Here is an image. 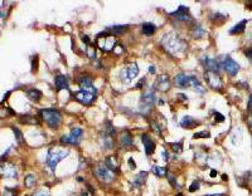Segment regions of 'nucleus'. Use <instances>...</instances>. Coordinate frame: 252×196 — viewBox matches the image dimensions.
<instances>
[{
  "label": "nucleus",
  "instance_id": "25",
  "mask_svg": "<svg viewBox=\"0 0 252 196\" xmlns=\"http://www.w3.org/2000/svg\"><path fill=\"white\" fill-rule=\"evenodd\" d=\"M27 97L29 98L32 102H39L40 98H42V92L39 89H36V88L28 89L27 90Z\"/></svg>",
  "mask_w": 252,
  "mask_h": 196
},
{
  "label": "nucleus",
  "instance_id": "14",
  "mask_svg": "<svg viewBox=\"0 0 252 196\" xmlns=\"http://www.w3.org/2000/svg\"><path fill=\"white\" fill-rule=\"evenodd\" d=\"M175 84L178 87H181V88H189L192 87V81H193V75H187L184 73H179L177 77H175Z\"/></svg>",
  "mask_w": 252,
  "mask_h": 196
},
{
  "label": "nucleus",
  "instance_id": "33",
  "mask_svg": "<svg viewBox=\"0 0 252 196\" xmlns=\"http://www.w3.org/2000/svg\"><path fill=\"white\" fill-rule=\"evenodd\" d=\"M103 147L106 150L112 149V147H114V139H112V137L103 135Z\"/></svg>",
  "mask_w": 252,
  "mask_h": 196
},
{
  "label": "nucleus",
  "instance_id": "48",
  "mask_svg": "<svg viewBox=\"0 0 252 196\" xmlns=\"http://www.w3.org/2000/svg\"><path fill=\"white\" fill-rule=\"evenodd\" d=\"M129 166H130V169H131V170H135V169H136V165H135L134 158H132V157H130V158H129Z\"/></svg>",
  "mask_w": 252,
  "mask_h": 196
},
{
  "label": "nucleus",
  "instance_id": "16",
  "mask_svg": "<svg viewBox=\"0 0 252 196\" xmlns=\"http://www.w3.org/2000/svg\"><path fill=\"white\" fill-rule=\"evenodd\" d=\"M141 139H143V143H144V147H145V152H146V155L148 156H151L153 153H154V151H155V143H154V141L150 138V136L149 135H143V137H141Z\"/></svg>",
  "mask_w": 252,
  "mask_h": 196
},
{
  "label": "nucleus",
  "instance_id": "53",
  "mask_svg": "<svg viewBox=\"0 0 252 196\" xmlns=\"http://www.w3.org/2000/svg\"><path fill=\"white\" fill-rule=\"evenodd\" d=\"M163 158H164L165 161H166L168 158H169V155H168V152H165V151L163 152Z\"/></svg>",
  "mask_w": 252,
  "mask_h": 196
},
{
  "label": "nucleus",
  "instance_id": "2",
  "mask_svg": "<svg viewBox=\"0 0 252 196\" xmlns=\"http://www.w3.org/2000/svg\"><path fill=\"white\" fill-rule=\"evenodd\" d=\"M39 116L51 128H58L62 123V115L61 112L53 108H47L39 111Z\"/></svg>",
  "mask_w": 252,
  "mask_h": 196
},
{
  "label": "nucleus",
  "instance_id": "13",
  "mask_svg": "<svg viewBox=\"0 0 252 196\" xmlns=\"http://www.w3.org/2000/svg\"><path fill=\"white\" fill-rule=\"evenodd\" d=\"M78 84L81 87V89L83 90H88V92H92V93H96L97 94V89L93 87V81L91 77L88 75H83L78 79Z\"/></svg>",
  "mask_w": 252,
  "mask_h": 196
},
{
  "label": "nucleus",
  "instance_id": "49",
  "mask_svg": "<svg viewBox=\"0 0 252 196\" xmlns=\"http://www.w3.org/2000/svg\"><path fill=\"white\" fill-rule=\"evenodd\" d=\"M81 38H82V40H83V43L85 44H90L91 41H90V38L87 37V35H81Z\"/></svg>",
  "mask_w": 252,
  "mask_h": 196
},
{
  "label": "nucleus",
  "instance_id": "32",
  "mask_svg": "<svg viewBox=\"0 0 252 196\" xmlns=\"http://www.w3.org/2000/svg\"><path fill=\"white\" fill-rule=\"evenodd\" d=\"M211 20H212V22H214V23H219V24H222V23L226 20V17L222 15L221 13H213L212 15H211Z\"/></svg>",
  "mask_w": 252,
  "mask_h": 196
},
{
  "label": "nucleus",
  "instance_id": "38",
  "mask_svg": "<svg viewBox=\"0 0 252 196\" xmlns=\"http://www.w3.org/2000/svg\"><path fill=\"white\" fill-rule=\"evenodd\" d=\"M166 177H168V181L170 182V185L173 186V187H177L178 185H177V179H175V176L172 173V172H168L166 173Z\"/></svg>",
  "mask_w": 252,
  "mask_h": 196
},
{
  "label": "nucleus",
  "instance_id": "45",
  "mask_svg": "<svg viewBox=\"0 0 252 196\" xmlns=\"http://www.w3.org/2000/svg\"><path fill=\"white\" fill-rule=\"evenodd\" d=\"M216 121L217 122H223L225 121V117H223L219 112H216Z\"/></svg>",
  "mask_w": 252,
  "mask_h": 196
},
{
  "label": "nucleus",
  "instance_id": "43",
  "mask_svg": "<svg viewBox=\"0 0 252 196\" xmlns=\"http://www.w3.org/2000/svg\"><path fill=\"white\" fill-rule=\"evenodd\" d=\"M32 71L34 72V71H37L38 69V55H34L33 57V59H32Z\"/></svg>",
  "mask_w": 252,
  "mask_h": 196
},
{
  "label": "nucleus",
  "instance_id": "55",
  "mask_svg": "<svg viewBox=\"0 0 252 196\" xmlns=\"http://www.w3.org/2000/svg\"><path fill=\"white\" fill-rule=\"evenodd\" d=\"M149 71H150V73H155V68H154V67H150Z\"/></svg>",
  "mask_w": 252,
  "mask_h": 196
},
{
  "label": "nucleus",
  "instance_id": "51",
  "mask_svg": "<svg viewBox=\"0 0 252 196\" xmlns=\"http://www.w3.org/2000/svg\"><path fill=\"white\" fill-rule=\"evenodd\" d=\"M248 109L252 112V96H250V100H248Z\"/></svg>",
  "mask_w": 252,
  "mask_h": 196
},
{
  "label": "nucleus",
  "instance_id": "24",
  "mask_svg": "<svg viewBox=\"0 0 252 196\" xmlns=\"http://www.w3.org/2000/svg\"><path fill=\"white\" fill-rule=\"evenodd\" d=\"M19 121L23 124H39V120L32 115H23L19 116Z\"/></svg>",
  "mask_w": 252,
  "mask_h": 196
},
{
  "label": "nucleus",
  "instance_id": "46",
  "mask_svg": "<svg viewBox=\"0 0 252 196\" xmlns=\"http://www.w3.org/2000/svg\"><path fill=\"white\" fill-rule=\"evenodd\" d=\"M145 82H146V78H141V79L139 81L137 84L135 86V88H137V89H139V88H143V87H144V84H145Z\"/></svg>",
  "mask_w": 252,
  "mask_h": 196
},
{
  "label": "nucleus",
  "instance_id": "11",
  "mask_svg": "<svg viewBox=\"0 0 252 196\" xmlns=\"http://www.w3.org/2000/svg\"><path fill=\"white\" fill-rule=\"evenodd\" d=\"M204 78L208 83L209 87H212L213 89H221L222 88V79L218 73L216 72H207Z\"/></svg>",
  "mask_w": 252,
  "mask_h": 196
},
{
  "label": "nucleus",
  "instance_id": "15",
  "mask_svg": "<svg viewBox=\"0 0 252 196\" xmlns=\"http://www.w3.org/2000/svg\"><path fill=\"white\" fill-rule=\"evenodd\" d=\"M121 73H122V74H121L122 79H125V77H126L128 79H134L135 77L139 74V67H137L136 63H131V64H130L128 68H126V69H124Z\"/></svg>",
  "mask_w": 252,
  "mask_h": 196
},
{
  "label": "nucleus",
  "instance_id": "35",
  "mask_svg": "<svg viewBox=\"0 0 252 196\" xmlns=\"http://www.w3.org/2000/svg\"><path fill=\"white\" fill-rule=\"evenodd\" d=\"M115 128L112 127V124H111L110 122H106V127H105V133L103 135H106V136H110V137H112L115 135Z\"/></svg>",
  "mask_w": 252,
  "mask_h": 196
},
{
  "label": "nucleus",
  "instance_id": "58",
  "mask_svg": "<svg viewBox=\"0 0 252 196\" xmlns=\"http://www.w3.org/2000/svg\"><path fill=\"white\" fill-rule=\"evenodd\" d=\"M177 196H183V195H181V194H180V192H179V194H178V195H177Z\"/></svg>",
  "mask_w": 252,
  "mask_h": 196
},
{
  "label": "nucleus",
  "instance_id": "18",
  "mask_svg": "<svg viewBox=\"0 0 252 196\" xmlns=\"http://www.w3.org/2000/svg\"><path fill=\"white\" fill-rule=\"evenodd\" d=\"M105 166L112 172H117L120 170V164H118L116 156H107L105 158Z\"/></svg>",
  "mask_w": 252,
  "mask_h": 196
},
{
  "label": "nucleus",
  "instance_id": "40",
  "mask_svg": "<svg viewBox=\"0 0 252 196\" xmlns=\"http://www.w3.org/2000/svg\"><path fill=\"white\" fill-rule=\"evenodd\" d=\"M199 187H200L199 181H193V182L191 184V186H189L188 191H189V192H195L197 190H199Z\"/></svg>",
  "mask_w": 252,
  "mask_h": 196
},
{
  "label": "nucleus",
  "instance_id": "41",
  "mask_svg": "<svg viewBox=\"0 0 252 196\" xmlns=\"http://www.w3.org/2000/svg\"><path fill=\"white\" fill-rule=\"evenodd\" d=\"M32 196H51L49 191L46 190V188H40V190H37L36 192H33Z\"/></svg>",
  "mask_w": 252,
  "mask_h": 196
},
{
  "label": "nucleus",
  "instance_id": "44",
  "mask_svg": "<svg viewBox=\"0 0 252 196\" xmlns=\"http://www.w3.org/2000/svg\"><path fill=\"white\" fill-rule=\"evenodd\" d=\"M244 55L252 62V47L251 48H248V49H246V52H244Z\"/></svg>",
  "mask_w": 252,
  "mask_h": 196
},
{
  "label": "nucleus",
  "instance_id": "22",
  "mask_svg": "<svg viewBox=\"0 0 252 196\" xmlns=\"http://www.w3.org/2000/svg\"><path fill=\"white\" fill-rule=\"evenodd\" d=\"M148 172L146 171H141L139 172L136 176H135V180H134V186L135 187H141L146 184V180H148Z\"/></svg>",
  "mask_w": 252,
  "mask_h": 196
},
{
  "label": "nucleus",
  "instance_id": "34",
  "mask_svg": "<svg viewBox=\"0 0 252 196\" xmlns=\"http://www.w3.org/2000/svg\"><path fill=\"white\" fill-rule=\"evenodd\" d=\"M13 132H14V136H15L18 143L19 145H23L24 143V137H23L22 131H20L19 128H17V127H13Z\"/></svg>",
  "mask_w": 252,
  "mask_h": 196
},
{
  "label": "nucleus",
  "instance_id": "6",
  "mask_svg": "<svg viewBox=\"0 0 252 196\" xmlns=\"http://www.w3.org/2000/svg\"><path fill=\"white\" fill-rule=\"evenodd\" d=\"M219 66H221V69H225V71L231 75H236L240 71V64L236 63L229 55L225 57L222 62H219Z\"/></svg>",
  "mask_w": 252,
  "mask_h": 196
},
{
  "label": "nucleus",
  "instance_id": "26",
  "mask_svg": "<svg viewBox=\"0 0 252 196\" xmlns=\"http://www.w3.org/2000/svg\"><path fill=\"white\" fill-rule=\"evenodd\" d=\"M120 143H121V146L126 147V149L132 146V137H131V135L129 133L128 131L122 132V133L120 135Z\"/></svg>",
  "mask_w": 252,
  "mask_h": 196
},
{
  "label": "nucleus",
  "instance_id": "36",
  "mask_svg": "<svg viewBox=\"0 0 252 196\" xmlns=\"http://www.w3.org/2000/svg\"><path fill=\"white\" fill-rule=\"evenodd\" d=\"M211 137V133L208 131H202V132H198V133H194L193 135V138H209Z\"/></svg>",
  "mask_w": 252,
  "mask_h": 196
},
{
  "label": "nucleus",
  "instance_id": "50",
  "mask_svg": "<svg viewBox=\"0 0 252 196\" xmlns=\"http://www.w3.org/2000/svg\"><path fill=\"white\" fill-rule=\"evenodd\" d=\"M80 196H92V194H91L90 191H82L80 194Z\"/></svg>",
  "mask_w": 252,
  "mask_h": 196
},
{
  "label": "nucleus",
  "instance_id": "1",
  "mask_svg": "<svg viewBox=\"0 0 252 196\" xmlns=\"http://www.w3.org/2000/svg\"><path fill=\"white\" fill-rule=\"evenodd\" d=\"M162 43L164 45V48L168 52H170L172 54H177V53H183L187 48L185 41L181 39L177 33H168L163 37Z\"/></svg>",
  "mask_w": 252,
  "mask_h": 196
},
{
  "label": "nucleus",
  "instance_id": "54",
  "mask_svg": "<svg viewBox=\"0 0 252 196\" xmlns=\"http://www.w3.org/2000/svg\"><path fill=\"white\" fill-rule=\"evenodd\" d=\"M204 196H225V194H211V195H204Z\"/></svg>",
  "mask_w": 252,
  "mask_h": 196
},
{
  "label": "nucleus",
  "instance_id": "29",
  "mask_svg": "<svg viewBox=\"0 0 252 196\" xmlns=\"http://www.w3.org/2000/svg\"><path fill=\"white\" fill-rule=\"evenodd\" d=\"M36 184H37V177L34 176L33 173H28L27 176L24 177V185H25L28 188L36 186Z\"/></svg>",
  "mask_w": 252,
  "mask_h": 196
},
{
  "label": "nucleus",
  "instance_id": "57",
  "mask_svg": "<svg viewBox=\"0 0 252 196\" xmlns=\"http://www.w3.org/2000/svg\"><path fill=\"white\" fill-rule=\"evenodd\" d=\"M222 179L223 180H228V176H226V175H222Z\"/></svg>",
  "mask_w": 252,
  "mask_h": 196
},
{
  "label": "nucleus",
  "instance_id": "19",
  "mask_svg": "<svg viewBox=\"0 0 252 196\" xmlns=\"http://www.w3.org/2000/svg\"><path fill=\"white\" fill-rule=\"evenodd\" d=\"M204 67L207 69V72H216L218 73L221 71V66H219V62H217L214 59H211V58H206L204 59Z\"/></svg>",
  "mask_w": 252,
  "mask_h": 196
},
{
  "label": "nucleus",
  "instance_id": "52",
  "mask_svg": "<svg viewBox=\"0 0 252 196\" xmlns=\"http://www.w3.org/2000/svg\"><path fill=\"white\" fill-rule=\"evenodd\" d=\"M217 173H218V172H217L216 170H211V177H216Z\"/></svg>",
  "mask_w": 252,
  "mask_h": 196
},
{
  "label": "nucleus",
  "instance_id": "27",
  "mask_svg": "<svg viewBox=\"0 0 252 196\" xmlns=\"http://www.w3.org/2000/svg\"><path fill=\"white\" fill-rule=\"evenodd\" d=\"M191 33H192V37L194 39H200L206 35V30L203 29V26L200 24H195L193 26V29L191 30Z\"/></svg>",
  "mask_w": 252,
  "mask_h": 196
},
{
  "label": "nucleus",
  "instance_id": "21",
  "mask_svg": "<svg viewBox=\"0 0 252 196\" xmlns=\"http://www.w3.org/2000/svg\"><path fill=\"white\" fill-rule=\"evenodd\" d=\"M54 84H55V88H57V90H62V89L68 88V79H67V77L63 75V74H58L54 78Z\"/></svg>",
  "mask_w": 252,
  "mask_h": 196
},
{
  "label": "nucleus",
  "instance_id": "23",
  "mask_svg": "<svg viewBox=\"0 0 252 196\" xmlns=\"http://www.w3.org/2000/svg\"><path fill=\"white\" fill-rule=\"evenodd\" d=\"M129 29V26L128 25H114V26H110L109 29H107V32H109V34L110 35H121V34H125L126 33V30Z\"/></svg>",
  "mask_w": 252,
  "mask_h": 196
},
{
  "label": "nucleus",
  "instance_id": "8",
  "mask_svg": "<svg viewBox=\"0 0 252 196\" xmlns=\"http://www.w3.org/2000/svg\"><path fill=\"white\" fill-rule=\"evenodd\" d=\"M172 87V83H170V79L169 77L166 74H159L156 77L155 82H154V89L159 90V92H166L169 90Z\"/></svg>",
  "mask_w": 252,
  "mask_h": 196
},
{
  "label": "nucleus",
  "instance_id": "5",
  "mask_svg": "<svg viewBox=\"0 0 252 196\" xmlns=\"http://www.w3.org/2000/svg\"><path fill=\"white\" fill-rule=\"evenodd\" d=\"M117 44V41L112 35H110L109 33H101L97 37V45H99L102 51H111L114 47Z\"/></svg>",
  "mask_w": 252,
  "mask_h": 196
},
{
  "label": "nucleus",
  "instance_id": "17",
  "mask_svg": "<svg viewBox=\"0 0 252 196\" xmlns=\"http://www.w3.org/2000/svg\"><path fill=\"white\" fill-rule=\"evenodd\" d=\"M82 135H83V131L80 127L72 128L71 135H68V145H78Z\"/></svg>",
  "mask_w": 252,
  "mask_h": 196
},
{
  "label": "nucleus",
  "instance_id": "42",
  "mask_svg": "<svg viewBox=\"0 0 252 196\" xmlns=\"http://www.w3.org/2000/svg\"><path fill=\"white\" fill-rule=\"evenodd\" d=\"M17 192L14 188H9V187H5L4 191H3V196H15Z\"/></svg>",
  "mask_w": 252,
  "mask_h": 196
},
{
  "label": "nucleus",
  "instance_id": "20",
  "mask_svg": "<svg viewBox=\"0 0 252 196\" xmlns=\"http://www.w3.org/2000/svg\"><path fill=\"white\" fill-rule=\"evenodd\" d=\"M180 126L183 128L191 130V128H194V127H197V126H199V121L194 120L191 116H185V117H183V120L180 121Z\"/></svg>",
  "mask_w": 252,
  "mask_h": 196
},
{
  "label": "nucleus",
  "instance_id": "3",
  "mask_svg": "<svg viewBox=\"0 0 252 196\" xmlns=\"http://www.w3.org/2000/svg\"><path fill=\"white\" fill-rule=\"evenodd\" d=\"M69 156V152L67 150H63V149H57V147H52V149L48 151L47 153V160H46V164L47 166L49 167L52 171L55 170V167H57L58 162L63 158H66Z\"/></svg>",
  "mask_w": 252,
  "mask_h": 196
},
{
  "label": "nucleus",
  "instance_id": "28",
  "mask_svg": "<svg viewBox=\"0 0 252 196\" xmlns=\"http://www.w3.org/2000/svg\"><path fill=\"white\" fill-rule=\"evenodd\" d=\"M246 24H247V20H242L241 23L235 25L232 29L229 30V34H241V33H243L244 28H246Z\"/></svg>",
  "mask_w": 252,
  "mask_h": 196
},
{
  "label": "nucleus",
  "instance_id": "10",
  "mask_svg": "<svg viewBox=\"0 0 252 196\" xmlns=\"http://www.w3.org/2000/svg\"><path fill=\"white\" fill-rule=\"evenodd\" d=\"M154 103H155V96L153 92H146L141 96V112L144 115H148V112H150Z\"/></svg>",
  "mask_w": 252,
  "mask_h": 196
},
{
  "label": "nucleus",
  "instance_id": "7",
  "mask_svg": "<svg viewBox=\"0 0 252 196\" xmlns=\"http://www.w3.org/2000/svg\"><path fill=\"white\" fill-rule=\"evenodd\" d=\"M0 176L2 177H9L15 179L18 177V170L14 164L11 162H0Z\"/></svg>",
  "mask_w": 252,
  "mask_h": 196
},
{
  "label": "nucleus",
  "instance_id": "31",
  "mask_svg": "<svg viewBox=\"0 0 252 196\" xmlns=\"http://www.w3.org/2000/svg\"><path fill=\"white\" fill-rule=\"evenodd\" d=\"M151 171L155 173V176H158V177H164L165 175L168 173L165 167H160V166H155V165L151 167Z\"/></svg>",
  "mask_w": 252,
  "mask_h": 196
},
{
  "label": "nucleus",
  "instance_id": "30",
  "mask_svg": "<svg viewBox=\"0 0 252 196\" xmlns=\"http://www.w3.org/2000/svg\"><path fill=\"white\" fill-rule=\"evenodd\" d=\"M155 30H156V26L154 25V24H151V23H145L144 25H143V33L145 34V35H153L154 33H155Z\"/></svg>",
  "mask_w": 252,
  "mask_h": 196
},
{
  "label": "nucleus",
  "instance_id": "12",
  "mask_svg": "<svg viewBox=\"0 0 252 196\" xmlns=\"http://www.w3.org/2000/svg\"><path fill=\"white\" fill-rule=\"evenodd\" d=\"M170 17L180 20V22H192V17L189 15V9L184 5H180L177 11L170 13Z\"/></svg>",
  "mask_w": 252,
  "mask_h": 196
},
{
  "label": "nucleus",
  "instance_id": "56",
  "mask_svg": "<svg viewBox=\"0 0 252 196\" xmlns=\"http://www.w3.org/2000/svg\"><path fill=\"white\" fill-rule=\"evenodd\" d=\"M247 8L252 10V2H250V3H247Z\"/></svg>",
  "mask_w": 252,
  "mask_h": 196
},
{
  "label": "nucleus",
  "instance_id": "37",
  "mask_svg": "<svg viewBox=\"0 0 252 196\" xmlns=\"http://www.w3.org/2000/svg\"><path fill=\"white\" fill-rule=\"evenodd\" d=\"M170 147H172L173 152H175V153H181V151H183V146H181V143H174V142H172L170 143Z\"/></svg>",
  "mask_w": 252,
  "mask_h": 196
},
{
  "label": "nucleus",
  "instance_id": "9",
  "mask_svg": "<svg viewBox=\"0 0 252 196\" xmlns=\"http://www.w3.org/2000/svg\"><path fill=\"white\" fill-rule=\"evenodd\" d=\"M95 98H96V93L88 92V90L81 89V90H78V92L74 93V100L78 101L82 104H86V106H88V104L92 103L95 101Z\"/></svg>",
  "mask_w": 252,
  "mask_h": 196
},
{
  "label": "nucleus",
  "instance_id": "47",
  "mask_svg": "<svg viewBox=\"0 0 252 196\" xmlns=\"http://www.w3.org/2000/svg\"><path fill=\"white\" fill-rule=\"evenodd\" d=\"M114 51H115L116 54H121V53L124 52V49H122V47H120L118 44H116V45L114 47Z\"/></svg>",
  "mask_w": 252,
  "mask_h": 196
},
{
  "label": "nucleus",
  "instance_id": "39",
  "mask_svg": "<svg viewBox=\"0 0 252 196\" xmlns=\"http://www.w3.org/2000/svg\"><path fill=\"white\" fill-rule=\"evenodd\" d=\"M150 127H151V130H153L154 132H155V133H158V135L162 133V128L159 127L158 122H155V121H150Z\"/></svg>",
  "mask_w": 252,
  "mask_h": 196
},
{
  "label": "nucleus",
  "instance_id": "4",
  "mask_svg": "<svg viewBox=\"0 0 252 196\" xmlns=\"http://www.w3.org/2000/svg\"><path fill=\"white\" fill-rule=\"evenodd\" d=\"M95 176L99 179L102 184H110L116 179V173L112 172L111 170H109L105 164L102 165H97L95 169Z\"/></svg>",
  "mask_w": 252,
  "mask_h": 196
}]
</instances>
